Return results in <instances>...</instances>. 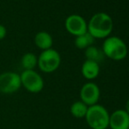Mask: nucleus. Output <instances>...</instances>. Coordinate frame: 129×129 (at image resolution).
Returning <instances> with one entry per match:
<instances>
[{
	"label": "nucleus",
	"mask_w": 129,
	"mask_h": 129,
	"mask_svg": "<svg viewBox=\"0 0 129 129\" xmlns=\"http://www.w3.org/2000/svg\"><path fill=\"white\" fill-rule=\"evenodd\" d=\"M88 33L95 39L106 38L112 33L113 22L112 18L105 12H98L94 14L87 25Z\"/></svg>",
	"instance_id": "f257e3e1"
},
{
	"label": "nucleus",
	"mask_w": 129,
	"mask_h": 129,
	"mask_svg": "<svg viewBox=\"0 0 129 129\" xmlns=\"http://www.w3.org/2000/svg\"><path fill=\"white\" fill-rule=\"evenodd\" d=\"M84 119L91 129H106L109 127L110 113L105 106L97 104L89 106Z\"/></svg>",
	"instance_id": "f03ea898"
},
{
	"label": "nucleus",
	"mask_w": 129,
	"mask_h": 129,
	"mask_svg": "<svg viewBox=\"0 0 129 129\" xmlns=\"http://www.w3.org/2000/svg\"><path fill=\"white\" fill-rule=\"evenodd\" d=\"M102 48L105 56L113 61H121L127 55V47L126 43L123 40L116 36L106 38Z\"/></svg>",
	"instance_id": "7ed1b4c3"
},
{
	"label": "nucleus",
	"mask_w": 129,
	"mask_h": 129,
	"mask_svg": "<svg viewBox=\"0 0 129 129\" xmlns=\"http://www.w3.org/2000/svg\"><path fill=\"white\" fill-rule=\"evenodd\" d=\"M61 55L54 48L44 50L38 56V65L40 70L44 73H53L61 65Z\"/></svg>",
	"instance_id": "20e7f679"
},
{
	"label": "nucleus",
	"mask_w": 129,
	"mask_h": 129,
	"mask_svg": "<svg viewBox=\"0 0 129 129\" xmlns=\"http://www.w3.org/2000/svg\"><path fill=\"white\" fill-rule=\"evenodd\" d=\"M20 76L21 87L31 93H39L44 88V80L35 70H23Z\"/></svg>",
	"instance_id": "39448f33"
},
{
	"label": "nucleus",
	"mask_w": 129,
	"mask_h": 129,
	"mask_svg": "<svg viewBox=\"0 0 129 129\" xmlns=\"http://www.w3.org/2000/svg\"><path fill=\"white\" fill-rule=\"evenodd\" d=\"M21 88L19 74L13 71H6L0 74V93L11 95L16 93Z\"/></svg>",
	"instance_id": "423d86ee"
},
{
	"label": "nucleus",
	"mask_w": 129,
	"mask_h": 129,
	"mask_svg": "<svg viewBox=\"0 0 129 129\" xmlns=\"http://www.w3.org/2000/svg\"><path fill=\"white\" fill-rule=\"evenodd\" d=\"M80 100L88 106L97 105L100 98V90L98 84L88 82L82 86L80 90Z\"/></svg>",
	"instance_id": "0eeeda50"
},
{
	"label": "nucleus",
	"mask_w": 129,
	"mask_h": 129,
	"mask_svg": "<svg viewBox=\"0 0 129 129\" xmlns=\"http://www.w3.org/2000/svg\"><path fill=\"white\" fill-rule=\"evenodd\" d=\"M65 28L70 34L75 35L76 37L83 35L88 32L85 19L82 16L77 14H72L67 18L65 20Z\"/></svg>",
	"instance_id": "6e6552de"
},
{
	"label": "nucleus",
	"mask_w": 129,
	"mask_h": 129,
	"mask_svg": "<svg viewBox=\"0 0 129 129\" xmlns=\"http://www.w3.org/2000/svg\"><path fill=\"white\" fill-rule=\"evenodd\" d=\"M129 114L124 109H118L110 114L109 128L110 129H128Z\"/></svg>",
	"instance_id": "1a4fd4ad"
},
{
	"label": "nucleus",
	"mask_w": 129,
	"mask_h": 129,
	"mask_svg": "<svg viewBox=\"0 0 129 129\" xmlns=\"http://www.w3.org/2000/svg\"><path fill=\"white\" fill-rule=\"evenodd\" d=\"M100 68L99 64L96 61L86 60L82 65L81 72L84 78L88 80H93L99 76Z\"/></svg>",
	"instance_id": "9d476101"
},
{
	"label": "nucleus",
	"mask_w": 129,
	"mask_h": 129,
	"mask_svg": "<svg viewBox=\"0 0 129 129\" xmlns=\"http://www.w3.org/2000/svg\"><path fill=\"white\" fill-rule=\"evenodd\" d=\"M34 43L40 49L44 51V50L52 48L53 38L48 32L41 31L36 34L35 37H34Z\"/></svg>",
	"instance_id": "9b49d317"
},
{
	"label": "nucleus",
	"mask_w": 129,
	"mask_h": 129,
	"mask_svg": "<svg viewBox=\"0 0 129 129\" xmlns=\"http://www.w3.org/2000/svg\"><path fill=\"white\" fill-rule=\"evenodd\" d=\"M89 106L86 105L81 100L76 101L70 105V113L73 117L77 118V119H83L85 118V115L87 113Z\"/></svg>",
	"instance_id": "f8f14e48"
},
{
	"label": "nucleus",
	"mask_w": 129,
	"mask_h": 129,
	"mask_svg": "<svg viewBox=\"0 0 129 129\" xmlns=\"http://www.w3.org/2000/svg\"><path fill=\"white\" fill-rule=\"evenodd\" d=\"M20 62L24 70H34L38 65V57L34 53H26L21 58Z\"/></svg>",
	"instance_id": "ddd939ff"
},
{
	"label": "nucleus",
	"mask_w": 129,
	"mask_h": 129,
	"mask_svg": "<svg viewBox=\"0 0 129 129\" xmlns=\"http://www.w3.org/2000/svg\"><path fill=\"white\" fill-rule=\"evenodd\" d=\"M85 57H86V60H90V61H93L99 63L104 60L105 54L102 50L99 49L96 47L90 46L85 49Z\"/></svg>",
	"instance_id": "4468645a"
},
{
	"label": "nucleus",
	"mask_w": 129,
	"mask_h": 129,
	"mask_svg": "<svg viewBox=\"0 0 129 129\" xmlns=\"http://www.w3.org/2000/svg\"><path fill=\"white\" fill-rule=\"evenodd\" d=\"M94 42V38L88 32L83 35H79L76 38L75 45L79 49H86L88 47L91 46Z\"/></svg>",
	"instance_id": "2eb2a0df"
},
{
	"label": "nucleus",
	"mask_w": 129,
	"mask_h": 129,
	"mask_svg": "<svg viewBox=\"0 0 129 129\" xmlns=\"http://www.w3.org/2000/svg\"><path fill=\"white\" fill-rule=\"evenodd\" d=\"M6 34L7 30L5 28V26H3V25H0V41L5 39V37L6 36Z\"/></svg>",
	"instance_id": "dca6fc26"
},
{
	"label": "nucleus",
	"mask_w": 129,
	"mask_h": 129,
	"mask_svg": "<svg viewBox=\"0 0 129 129\" xmlns=\"http://www.w3.org/2000/svg\"><path fill=\"white\" fill-rule=\"evenodd\" d=\"M125 110L126 111V112L129 114V99H127V101H126V109Z\"/></svg>",
	"instance_id": "f3484780"
},
{
	"label": "nucleus",
	"mask_w": 129,
	"mask_h": 129,
	"mask_svg": "<svg viewBox=\"0 0 129 129\" xmlns=\"http://www.w3.org/2000/svg\"><path fill=\"white\" fill-rule=\"evenodd\" d=\"M106 129H110V128H109V127H108V128H106Z\"/></svg>",
	"instance_id": "a211bd4d"
},
{
	"label": "nucleus",
	"mask_w": 129,
	"mask_h": 129,
	"mask_svg": "<svg viewBox=\"0 0 129 129\" xmlns=\"http://www.w3.org/2000/svg\"><path fill=\"white\" fill-rule=\"evenodd\" d=\"M128 129H129V127H128Z\"/></svg>",
	"instance_id": "6ab92c4d"
}]
</instances>
